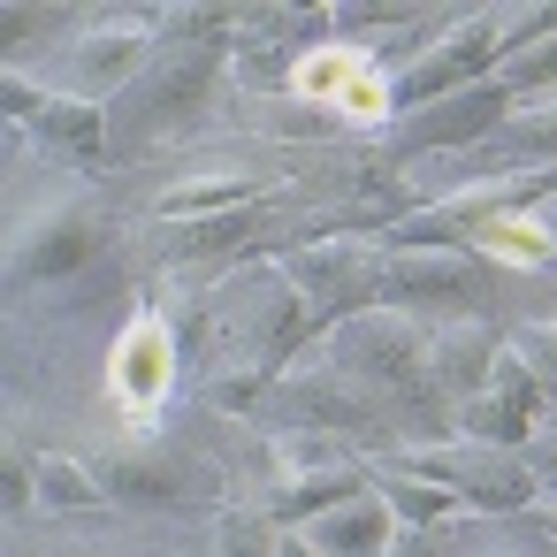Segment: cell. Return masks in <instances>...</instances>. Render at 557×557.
Masks as SVG:
<instances>
[{
    "label": "cell",
    "instance_id": "7",
    "mask_svg": "<svg viewBox=\"0 0 557 557\" xmlns=\"http://www.w3.org/2000/svg\"><path fill=\"white\" fill-rule=\"evenodd\" d=\"M0 100H9V115L47 146V161H62L85 191L108 176L115 146H108V108H100V100H77V92H62V85H32L24 70H9Z\"/></svg>",
    "mask_w": 557,
    "mask_h": 557
},
{
    "label": "cell",
    "instance_id": "8",
    "mask_svg": "<svg viewBox=\"0 0 557 557\" xmlns=\"http://www.w3.org/2000/svg\"><path fill=\"white\" fill-rule=\"evenodd\" d=\"M260 412L283 420L290 435H344V428H382V420H389V405H382L374 389H359L336 359H313V367L283 374Z\"/></svg>",
    "mask_w": 557,
    "mask_h": 557
},
{
    "label": "cell",
    "instance_id": "12",
    "mask_svg": "<svg viewBox=\"0 0 557 557\" xmlns=\"http://www.w3.org/2000/svg\"><path fill=\"white\" fill-rule=\"evenodd\" d=\"M176 321L161 313V306H138L131 313V329H123V344H115V359H108V389H115V405L123 412H153L161 397H169V382H176Z\"/></svg>",
    "mask_w": 557,
    "mask_h": 557
},
{
    "label": "cell",
    "instance_id": "14",
    "mask_svg": "<svg viewBox=\"0 0 557 557\" xmlns=\"http://www.w3.org/2000/svg\"><path fill=\"white\" fill-rule=\"evenodd\" d=\"M511 100H519V92H511L504 77H488V85H473V92H450V100L405 115V123H397V146H473V138H488V131L511 123Z\"/></svg>",
    "mask_w": 557,
    "mask_h": 557
},
{
    "label": "cell",
    "instance_id": "16",
    "mask_svg": "<svg viewBox=\"0 0 557 557\" xmlns=\"http://www.w3.org/2000/svg\"><path fill=\"white\" fill-rule=\"evenodd\" d=\"M321 557H389V542H397V511L374 496V481L351 496V504H336V511H321L313 527H298Z\"/></svg>",
    "mask_w": 557,
    "mask_h": 557
},
{
    "label": "cell",
    "instance_id": "3",
    "mask_svg": "<svg viewBox=\"0 0 557 557\" xmlns=\"http://www.w3.org/2000/svg\"><path fill=\"white\" fill-rule=\"evenodd\" d=\"M389 466H397V473H412V481H435V488H450L458 504H473V511H496V519H511V511H527V504L542 496V473H534V458H527V450H504V443L435 435V443H412V450H397Z\"/></svg>",
    "mask_w": 557,
    "mask_h": 557
},
{
    "label": "cell",
    "instance_id": "19",
    "mask_svg": "<svg viewBox=\"0 0 557 557\" xmlns=\"http://www.w3.org/2000/svg\"><path fill=\"white\" fill-rule=\"evenodd\" d=\"M100 488H108V504H184V473L169 458H108Z\"/></svg>",
    "mask_w": 557,
    "mask_h": 557
},
{
    "label": "cell",
    "instance_id": "25",
    "mask_svg": "<svg viewBox=\"0 0 557 557\" xmlns=\"http://www.w3.org/2000/svg\"><path fill=\"white\" fill-rule=\"evenodd\" d=\"M275 519H252V511H237L230 519V534H222V557H275L283 549V534H268Z\"/></svg>",
    "mask_w": 557,
    "mask_h": 557
},
{
    "label": "cell",
    "instance_id": "13",
    "mask_svg": "<svg viewBox=\"0 0 557 557\" xmlns=\"http://www.w3.org/2000/svg\"><path fill=\"white\" fill-rule=\"evenodd\" d=\"M496 359H504V329L488 313H466V321H435L428 329V374H435V397H443L450 420H458V405H473L488 389Z\"/></svg>",
    "mask_w": 557,
    "mask_h": 557
},
{
    "label": "cell",
    "instance_id": "20",
    "mask_svg": "<svg viewBox=\"0 0 557 557\" xmlns=\"http://www.w3.org/2000/svg\"><path fill=\"white\" fill-rule=\"evenodd\" d=\"M367 481H374V496L397 511V527H443V519L458 511V496H450V488H435V481H412V473H397V466H374Z\"/></svg>",
    "mask_w": 557,
    "mask_h": 557
},
{
    "label": "cell",
    "instance_id": "26",
    "mask_svg": "<svg viewBox=\"0 0 557 557\" xmlns=\"http://www.w3.org/2000/svg\"><path fill=\"white\" fill-rule=\"evenodd\" d=\"M389 557H443V534H435V527H397Z\"/></svg>",
    "mask_w": 557,
    "mask_h": 557
},
{
    "label": "cell",
    "instance_id": "1",
    "mask_svg": "<svg viewBox=\"0 0 557 557\" xmlns=\"http://www.w3.org/2000/svg\"><path fill=\"white\" fill-rule=\"evenodd\" d=\"M428 329L435 321H420V313H397V306H367V313H351V321H336L329 329V359L359 382V389H374L389 412H420V420H450L443 412V397H435V374H428Z\"/></svg>",
    "mask_w": 557,
    "mask_h": 557
},
{
    "label": "cell",
    "instance_id": "11",
    "mask_svg": "<svg viewBox=\"0 0 557 557\" xmlns=\"http://www.w3.org/2000/svg\"><path fill=\"white\" fill-rule=\"evenodd\" d=\"M161 54V24H146V16H123V24H100V32H85V39H70L62 47V92H77V100H108V92H131L138 77H146V62Z\"/></svg>",
    "mask_w": 557,
    "mask_h": 557
},
{
    "label": "cell",
    "instance_id": "18",
    "mask_svg": "<svg viewBox=\"0 0 557 557\" xmlns=\"http://www.w3.org/2000/svg\"><path fill=\"white\" fill-rule=\"evenodd\" d=\"M268 222V207H237V214H207V222H176L161 237L169 260H222V252H245L252 230Z\"/></svg>",
    "mask_w": 557,
    "mask_h": 557
},
{
    "label": "cell",
    "instance_id": "9",
    "mask_svg": "<svg viewBox=\"0 0 557 557\" xmlns=\"http://www.w3.org/2000/svg\"><path fill=\"white\" fill-rule=\"evenodd\" d=\"M283 275L306 290L313 329H336V321H351V313L374 306L382 252H374V245H351V237H306L298 252H283Z\"/></svg>",
    "mask_w": 557,
    "mask_h": 557
},
{
    "label": "cell",
    "instance_id": "23",
    "mask_svg": "<svg viewBox=\"0 0 557 557\" xmlns=\"http://www.w3.org/2000/svg\"><path fill=\"white\" fill-rule=\"evenodd\" d=\"M511 153H542V161H557V108H534V115H511L504 131H496Z\"/></svg>",
    "mask_w": 557,
    "mask_h": 557
},
{
    "label": "cell",
    "instance_id": "4",
    "mask_svg": "<svg viewBox=\"0 0 557 557\" xmlns=\"http://www.w3.org/2000/svg\"><path fill=\"white\" fill-rule=\"evenodd\" d=\"M230 47L237 39H161V54L146 62V77L123 92V123L131 138H161V131H184L199 123V108H214L222 77H230Z\"/></svg>",
    "mask_w": 557,
    "mask_h": 557
},
{
    "label": "cell",
    "instance_id": "5",
    "mask_svg": "<svg viewBox=\"0 0 557 557\" xmlns=\"http://www.w3.org/2000/svg\"><path fill=\"white\" fill-rule=\"evenodd\" d=\"M488 283H496V268L473 245H405V252H382L374 306H397L420 321H466Z\"/></svg>",
    "mask_w": 557,
    "mask_h": 557
},
{
    "label": "cell",
    "instance_id": "27",
    "mask_svg": "<svg viewBox=\"0 0 557 557\" xmlns=\"http://www.w3.org/2000/svg\"><path fill=\"white\" fill-rule=\"evenodd\" d=\"M534 473H542V496L557 504V420L542 428V443H534Z\"/></svg>",
    "mask_w": 557,
    "mask_h": 557
},
{
    "label": "cell",
    "instance_id": "22",
    "mask_svg": "<svg viewBox=\"0 0 557 557\" xmlns=\"http://www.w3.org/2000/svg\"><path fill=\"white\" fill-rule=\"evenodd\" d=\"M9 70H24V54H32V39H54V32H70V16L62 9H9Z\"/></svg>",
    "mask_w": 557,
    "mask_h": 557
},
{
    "label": "cell",
    "instance_id": "21",
    "mask_svg": "<svg viewBox=\"0 0 557 557\" xmlns=\"http://www.w3.org/2000/svg\"><path fill=\"white\" fill-rule=\"evenodd\" d=\"M39 504L47 511H92V504H108L100 466H77L62 450H39Z\"/></svg>",
    "mask_w": 557,
    "mask_h": 557
},
{
    "label": "cell",
    "instance_id": "6",
    "mask_svg": "<svg viewBox=\"0 0 557 557\" xmlns=\"http://www.w3.org/2000/svg\"><path fill=\"white\" fill-rule=\"evenodd\" d=\"M504 24H511V9H473V16H458L443 39H428L420 62H405V70L389 77V108L420 115V108H435V100H450V92L488 85V77L504 70Z\"/></svg>",
    "mask_w": 557,
    "mask_h": 557
},
{
    "label": "cell",
    "instance_id": "10",
    "mask_svg": "<svg viewBox=\"0 0 557 557\" xmlns=\"http://www.w3.org/2000/svg\"><path fill=\"white\" fill-rule=\"evenodd\" d=\"M549 412H557V397L542 389V374H534L519 351H504V359H496V374H488V389H481L473 405H458L450 435H466V443H504V450H527V443H542Z\"/></svg>",
    "mask_w": 557,
    "mask_h": 557
},
{
    "label": "cell",
    "instance_id": "2",
    "mask_svg": "<svg viewBox=\"0 0 557 557\" xmlns=\"http://www.w3.org/2000/svg\"><path fill=\"white\" fill-rule=\"evenodd\" d=\"M115 237V214L100 191H62L47 207H32L9 237V290L32 298V290H54V283H77Z\"/></svg>",
    "mask_w": 557,
    "mask_h": 557
},
{
    "label": "cell",
    "instance_id": "15",
    "mask_svg": "<svg viewBox=\"0 0 557 557\" xmlns=\"http://www.w3.org/2000/svg\"><path fill=\"white\" fill-rule=\"evenodd\" d=\"M268 176L260 169H207V176H184L153 199V214L176 230V222H207V214H237V207H268Z\"/></svg>",
    "mask_w": 557,
    "mask_h": 557
},
{
    "label": "cell",
    "instance_id": "17",
    "mask_svg": "<svg viewBox=\"0 0 557 557\" xmlns=\"http://www.w3.org/2000/svg\"><path fill=\"white\" fill-rule=\"evenodd\" d=\"M359 488H367V466H351V458H344V466H321V473H298V481H283V488L268 496V519L298 534V527H313L321 511L351 504Z\"/></svg>",
    "mask_w": 557,
    "mask_h": 557
},
{
    "label": "cell",
    "instance_id": "24",
    "mask_svg": "<svg viewBox=\"0 0 557 557\" xmlns=\"http://www.w3.org/2000/svg\"><path fill=\"white\" fill-rule=\"evenodd\" d=\"M511 92H542V85H557V39H542V47H527V54H511L504 70H496Z\"/></svg>",
    "mask_w": 557,
    "mask_h": 557
}]
</instances>
